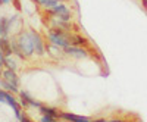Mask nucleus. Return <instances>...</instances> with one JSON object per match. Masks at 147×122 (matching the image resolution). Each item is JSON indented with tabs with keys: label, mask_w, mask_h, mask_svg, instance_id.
<instances>
[{
	"label": "nucleus",
	"mask_w": 147,
	"mask_h": 122,
	"mask_svg": "<svg viewBox=\"0 0 147 122\" xmlns=\"http://www.w3.org/2000/svg\"><path fill=\"white\" fill-rule=\"evenodd\" d=\"M16 43H18L19 52H21L22 56H24V60L28 59V57H32V56L35 55L34 44H32V38H31L28 30L19 31V32L16 34Z\"/></svg>",
	"instance_id": "1"
},
{
	"label": "nucleus",
	"mask_w": 147,
	"mask_h": 122,
	"mask_svg": "<svg viewBox=\"0 0 147 122\" xmlns=\"http://www.w3.org/2000/svg\"><path fill=\"white\" fill-rule=\"evenodd\" d=\"M46 50L50 53L53 57H56V59H62V57L66 56V55H65V49L59 47V46H55V44H50V43L46 46Z\"/></svg>",
	"instance_id": "8"
},
{
	"label": "nucleus",
	"mask_w": 147,
	"mask_h": 122,
	"mask_svg": "<svg viewBox=\"0 0 147 122\" xmlns=\"http://www.w3.org/2000/svg\"><path fill=\"white\" fill-rule=\"evenodd\" d=\"M12 2H13V0H0V6H7Z\"/></svg>",
	"instance_id": "16"
},
{
	"label": "nucleus",
	"mask_w": 147,
	"mask_h": 122,
	"mask_svg": "<svg viewBox=\"0 0 147 122\" xmlns=\"http://www.w3.org/2000/svg\"><path fill=\"white\" fill-rule=\"evenodd\" d=\"M65 55H66V57H71V59H85L88 56V52L85 47L71 44V46L65 47Z\"/></svg>",
	"instance_id": "4"
},
{
	"label": "nucleus",
	"mask_w": 147,
	"mask_h": 122,
	"mask_svg": "<svg viewBox=\"0 0 147 122\" xmlns=\"http://www.w3.org/2000/svg\"><path fill=\"white\" fill-rule=\"evenodd\" d=\"M30 31V35H31V38H32V44H34V50H35V55L37 56H43L46 53V41L44 38L41 37V34L38 31H35L34 28H28Z\"/></svg>",
	"instance_id": "3"
},
{
	"label": "nucleus",
	"mask_w": 147,
	"mask_h": 122,
	"mask_svg": "<svg viewBox=\"0 0 147 122\" xmlns=\"http://www.w3.org/2000/svg\"><path fill=\"white\" fill-rule=\"evenodd\" d=\"M71 44L72 46H80V47H88V41L81 34H72L71 35Z\"/></svg>",
	"instance_id": "9"
},
{
	"label": "nucleus",
	"mask_w": 147,
	"mask_h": 122,
	"mask_svg": "<svg viewBox=\"0 0 147 122\" xmlns=\"http://www.w3.org/2000/svg\"><path fill=\"white\" fill-rule=\"evenodd\" d=\"M2 78H5L6 81L12 82L13 85H16L18 88L21 87V80H19V77L16 74V71H13V69H10V68L2 69Z\"/></svg>",
	"instance_id": "5"
},
{
	"label": "nucleus",
	"mask_w": 147,
	"mask_h": 122,
	"mask_svg": "<svg viewBox=\"0 0 147 122\" xmlns=\"http://www.w3.org/2000/svg\"><path fill=\"white\" fill-rule=\"evenodd\" d=\"M0 88H3V90H6V91H10V93H15V94H18V93L21 91L16 85H13L12 82L6 81L5 78H0Z\"/></svg>",
	"instance_id": "12"
},
{
	"label": "nucleus",
	"mask_w": 147,
	"mask_h": 122,
	"mask_svg": "<svg viewBox=\"0 0 147 122\" xmlns=\"http://www.w3.org/2000/svg\"><path fill=\"white\" fill-rule=\"evenodd\" d=\"M0 103H3V102H2V99H0Z\"/></svg>",
	"instance_id": "18"
},
{
	"label": "nucleus",
	"mask_w": 147,
	"mask_h": 122,
	"mask_svg": "<svg viewBox=\"0 0 147 122\" xmlns=\"http://www.w3.org/2000/svg\"><path fill=\"white\" fill-rule=\"evenodd\" d=\"M60 119H63V121H74V122H90L91 121L87 116H80V115L71 113V112H62V113H60Z\"/></svg>",
	"instance_id": "7"
},
{
	"label": "nucleus",
	"mask_w": 147,
	"mask_h": 122,
	"mask_svg": "<svg viewBox=\"0 0 147 122\" xmlns=\"http://www.w3.org/2000/svg\"><path fill=\"white\" fill-rule=\"evenodd\" d=\"M40 121H41V122H55L56 118H53V116H50V115H41Z\"/></svg>",
	"instance_id": "13"
},
{
	"label": "nucleus",
	"mask_w": 147,
	"mask_h": 122,
	"mask_svg": "<svg viewBox=\"0 0 147 122\" xmlns=\"http://www.w3.org/2000/svg\"><path fill=\"white\" fill-rule=\"evenodd\" d=\"M21 121H22V122H30V121H31V119H30V118L27 116V112H22V116H21Z\"/></svg>",
	"instance_id": "15"
},
{
	"label": "nucleus",
	"mask_w": 147,
	"mask_h": 122,
	"mask_svg": "<svg viewBox=\"0 0 147 122\" xmlns=\"http://www.w3.org/2000/svg\"><path fill=\"white\" fill-rule=\"evenodd\" d=\"M5 59H6V55L2 50V47H0V68H5Z\"/></svg>",
	"instance_id": "14"
},
{
	"label": "nucleus",
	"mask_w": 147,
	"mask_h": 122,
	"mask_svg": "<svg viewBox=\"0 0 147 122\" xmlns=\"http://www.w3.org/2000/svg\"><path fill=\"white\" fill-rule=\"evenodd\" d=\"M46 13H47L49 16H56V18H59L60 21H66V22H71V16H72L69 7H68L63 2H59L55 7L46 10Z\"/></svg>",
	"instance_id": "2"
},
{
	"label": "nucleus",
	"mask_w": 147,
	"mask_h": 122,
	"mask_svg": "<svg viewBox=\"0 0 147 122\" xmlns=\"http://www.w3.org/2000/svg\"><path fill=\"white\" fill-rule=\"evenodd\" d=\"M0 47H2V50L5 52L6 56L13 55V49H12V43H10L9 37H2L0 38Z\"/></svg>",
	"instance_id": "10"
},
{
	"label": "nucleus",
	"mask_w": 147,
	"mask_h": 122,
	"mask_svg": "<svg viewBox=\"0 0 147 122\" xmlns=\"http://www.w3.org/2000/svg\"><path fill=\"white\" fill-rule=\"evenodd\" d=\"M38 112L41 115H50L56 119H60V113H62V111H59L57 107H53V106H47V104H43L40 109H38Z\"/></svg>",
	"instance_id": "6"
},
{
	"label": "nucleus",
	"mask_w": 147,
	"mask_h": 122,
	"mask_svg": "<svg viewBox=\"0 0 147 122\" xmlns=\"http://www.w3.org/2000/svg\"><path fill=\"white\" fill-rule=\"evenodd\" d=\"M0 18H2V16H0Z\"/></svg>",
	"instance_id": "19"
},
{
	"label": "nucleus",
	"mask_w": 147,
	"mask_h": 122,
	"mask_svg": "<svg viewBox=\"0 0 147 122\" xmlns=\"http://www.w3.org/2000/svg\"><path fill=\"white\" fill-rule=\"evenodd\" d=\"M18 59H19V57L15 56V55L6 56V59H5V66H6V68H10V69H13V71H18V68H19Z\"/></svg>",
	"instance_id": "11"
},
{
	"label": "nucleus",
	"mask_w": 147,
	"mask_h": 122,
	"mask_svg": "<svg viewBox=\"0 0 147 122\" xmlns=\"http://www.w3.org/2000/svg\"><path fill=\"white\" fill-rule=\"evenodd\" d=\"M2 69H3V68H0V77H2Z\"/></svg>",
	"instance_id": "17"
}]
</instances>
